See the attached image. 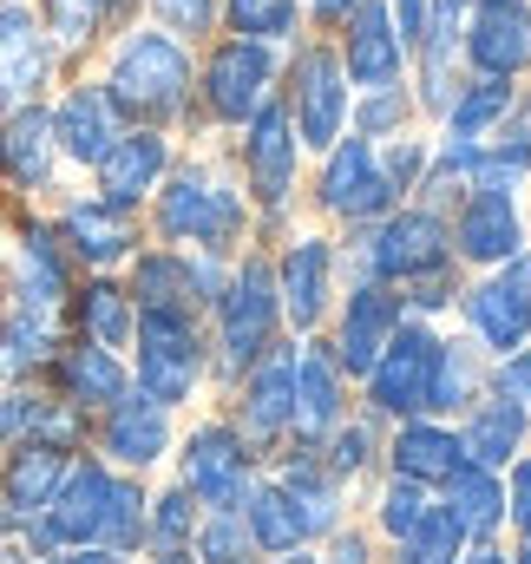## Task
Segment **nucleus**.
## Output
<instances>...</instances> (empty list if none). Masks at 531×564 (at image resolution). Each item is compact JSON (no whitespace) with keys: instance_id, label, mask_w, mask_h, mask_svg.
<instances>
[{"instance_id":"nucleus-1","label":"nucleus","mask_w":531,"mask_h":564,"mask_svg":"<svg viewBox=\"0 0 531 564\" xmlns=\"http://www.w3.org/2000/svg\"><path fill=\"white\" fill-rule=\"evenodd\" d=\"M144 237L171 250H204V257H237L243 243H257V217H250L230 139L217 151H177L164 184L144 197Z\"/></svg>"},{"instance_id":"nucleus-2","label":"nucleus","mask_w":531,"mask_h":564,"mask_svg":"<svg viewBox=\"0 0 531 564\" xmlns=\"http://www.w3.org/2000/svg\"><path fill=\"white\" fill-rule=\"evenodd\" d=\"M99 86L112 99V112L126 126H158V132H191L210 139L197 126V46H184L177 33L132 20L106 40V66Z\"/></svg>"},{"instance_id":"nucleus-3","label":"nucleus","mask_w":531,"mask_h":564,"mask_svg":"<svg viewBox=\"0 0 531 564\" xmlns=\"http://www.w3.org/2000/svg\"><path fill=\"white\" fill-rule=\"evenodd\" d=\"M204 335H210V394H217V401L237 388L243 368H257L269 348L289 335V328H282V302H275L269 243H243V250L230 257V276L217 289V302L204 308Z\"/></svg>"},{"instance_id":"nucleus-4","label":"nucleus","mask_w":531,"mask_h":564,"mask_svg":"<svg viewBox=\"0 0 531 564\" xmlns=\"http://www.w3.org/2000/svg\"><path fill=\"white\" fill-rule=\"evenodd\" d=\"M132 388L171 414H191L210 394V335L197 308H138L132 348H126Z\"/></svg>"},{"instance_id":"nucleus-5","label":"nucleus","mask_w":531,"mask_h":564,"mask_svg":"<svg viewBox=\"0 0 531 564\" xmlns=\"http://www.w3.org/2000/svg\"><path fill=\"white\" fill-rule=\"evenodd\" d=\"M282 53L289 46H263V40H237L217 33L197 46V126L210 139L243 132L282 86Z\"/></svg>"},{"instance_id":"nucleus-6","label":"nucleus","mask_w":531,"mask_h":564,"mask_svg":"<svg viewBox=\"0 0 531 564\" xmlns=\"http://www.w3.org/2000/svg\"><path fill=\"white\" fill-rule=\"evenodd\" d=\"M275 99H282V112H289V126H295V139H302L308 158L328 151V144L348 132L355 86H348V73H342L328 33H302V40L282 53V86H275Z\"/></svg>"},{"instance_id":"nucleus-7","label":"nucleus","mask_w":531,"mask_h":564,"mask_svg":"<svg viewBox=\"0 0 531 564\" xmlns=\"http://www.w3.org/2000/svg\"><path fill=\"white\" fill-rule=\"evenodd\" d=\"M308 164L315 171L302 177V197H308L315 224H328V230H361V224L388 217L400 204L394 191H388V177H381L375 139H361V132H342L328 151H315Z\"/></svg>"},{"instance_id":"nucleus-8","label":"nucleus","mask_w":531,"mask_h":564,"mask_svg":"<svg viewBox=\"0 0 531 564\" xmlns=\"http://www.w3.org/2000/svg\"><path fill=\"white\" fill-rule=\"evenodd\" d=\"M171 459H177V486H184L204 512H237V506L250 499L257 473H263V459L250 453V440L230 426L224 408H217V414H197V421L184 426L177 446H171Z\"/></svg>"},{"instance_id":"nucleus-9","label":"nucleus","mask_w":531,"mask_h":564,"mask_svg":"<svg viewBox=\"0 0 531 564\" xmlns=\"http://www.w3.org/2000/svg\"><path fill=\"white\" fill-rule=\"evenodd\" d=\"M275 302H282V328L289 335H322L342 295V250L328 224H295L275 250Z\"/></svg>"},{"instance_id":"nucleus-10","label":"nucleus","mask_w":531,"mask_h":564,"mask_svg":"<svg viewBox=\"0 0 531 564\" xmlns=\"http://www.w3.org/2000/svg\"><path fill=\"white\" fill-rule=\"evenodd\" d=\"M440 341H446L440 322L407 315L394 335H388V348L375 355V368L355 381V401L368 414H381L388 426L407 421V414H426V388H433V368H440Z\"/></svg>"},{"instance_id":"nucleus-11","label":"nucleus","mask_w":531,"mask_h":564,"mask_svg":"<svg viewBox=\"0 0 531 564\" xmlns=\"http://www.w3.org/2000/svg\"><path fill=\"white\" fill-rule=\"evenodd\" d=\"M53 230H59L73 270H86V276H119V270L132 263V250L144 243V210H126V204H112V197H99V191H73V197H59Z\"/></svg>"},{"instance_id":"nucleus-12","label":"nucleus","mask_w":531,"mask_h":564,"mask_svg":"<svg viewBox=\"0 0 531 564\" xmlns=\"http://www.w3.org/2000/svg\"><path fill=\"white\" fill-rule=\"evenodd\" d=\"M446 230H453V263H459L466 276L499 270V263H512L531 243L525 191H479V184H466V197H459V210L446 217Z\"/></svg>"},{"instance_id":"nucleus-13","label":"nucleus","mask_w":531,"mask_h":564,"mask_svg":"<svg viewBox=\"0 0 531 564\" xmlns=\"http://www.w3.org/2000/svg\"><path fill=\"white\" fill-rule=\"evenodd\" d=\"M0 282H7L13 302H33V308H66V302H73L79 270H73V257H66V243H59V230H53L46 210H20V217L7 224Z\"/></svg>"},{"instance_id":"nucleus-14","label":"nucleus","mask_w":531,"mask_h":564,"mask_svg":"<svg viewBox=\"0 0 531 564\" xmlns=\"http://www.w3.org/2000/svg\"><path fill=\"white\" fill-rule=\"evenodd\" d=\"M400 322H407V295H400L394 282H342V295H335V315H328V328H322V341H328V355L342 361V375L348 381H361L368 368H375V355L388 348V335H394Z\"/></svg>"},{"instance_id":"nucleus-15","label":"nucleus","mask_w":531,"mask_h":564,"mask_svg":"<svg viewBox=\"0 0 531 564\" xmlns=\"http://www.w3.org/2000/svg\"><path fill=\"white\" fill-rule=\"evenodd\" d=\"M112 473H158L164 459H171V446H177V414L171 408H158L151 394H138L126 388L112 408H99L93 414V440H86Z\"/></svg>"},{"instance_id":"nucleus-16","label":"nucleus","mask_w":531,"mask_h":564,"mask_svg":"<svg viewBox=\"0 0 531 564\" xmlns=\"http://www.w3.org/2000/svg\"><path fill=\"white\" fill-rule=\"evenodd\" d=\"M289 388H295V335H282L263 361L243 368L237 388L224 394V414H230V426L250 440L257 459H269V453L289 440Z\"/></svg>"},{"instance_id":"nucleus-17","label":"nucleus","mask_w":531,"mask_h":564,"mask_svg":"<svg viewBox=\"0 0 531 564\" xmlns=\"http://www.w3.org/2000/svg\"><path fill=\"white\" fill-rule=\"evenodd\" d=\"M459 66L486 79H531V0H466Z\"/></svg>"},{"instance_id":"nucleus-18","label":"nucleus","mask_w":531,"mask_h":564,"mask_svg":"<svg viewBox=\"0 0 531 564\" xmlns=\"http://www.w3.org/2000/svg\"><path fill=\"white\" fill-rule=\"evenodd\" d=\"M355 408V381L328 355L322 335H295V388H289V440L282 446H322V433Z\"/></svg>"},{"instance_id":"nucleus-19","label":"nucleus","mask_w":531,"mask_h":564,"mask_svg":"<svg viewBox=\"0 0 531 564\" xmlns=\"http://www.w3.org/2000/svg\"><path fill=\"white\" fill-rule=\"evenodd\" d=\"M453 315H459V335H466L486 361H499V355H512V348L531 341V302L506 270H479V276L459 282Z\"/></svg>"},{"instance_id":"nucleus-20","label":"nucleus","mask_w":531,"mask_h":564,"mask_svg":"<svg viewBox=\"0 0 531 564\" xmlns=\"http://www.w3.org/2000/svg\"><path fill=\"white\" fill-rule=\"evenodd\" d=\"M59 79V53L33 13V0H0V112L46 99Z\"/></svg>"},{"instance_id":"nucleus-21","label":"nucleus","mask_w":531,"mask_h":564,"mask_svg":"<svg viewBox=\"0 0 531 564\" xmlns=\"http://www.w3.org/2000/svg\"><path fill=\"white\" fill-rule=\"evenodd\" d=\"M335 59H342V73H348V86L355 93H375V86H400L407 79V66H413V53L400 46L394 20H388V7L381 0H361L335 33Z\"/></svg>"},{"instance_id":"nucleus-22","label":"nucleus","mask_w":531,"mask_h":564,"mask_svg":"<svg viewBox=\"0 0 531 564\" xmlns=\"http://www.w3.org/2000/svg\"><path fill=\"white\" fill-rule=\"evenodd\" d=\"M0 184H13L26 204H40V197L59 191V144H53L46 99L0 112Z\"/></svg>"},{"instance_id":"nucleus-23","label":"nucleus","mask_w":531,"mask_h":564,"mask_svg":"<svg viewBox=\"0 0 531 564\" xmlns=\"http://www.w3.org/2000/svg\"><path fill=\"white\" fill-rule=\"evenodd\" d=\"M177 164V132H158V126H126L112 151L93 164V191L126 204V210H144V197L164 184V171Z\"/></svg>"},{"instance_id":"nucleus-24","label":"nucleus","mask_w":531,"mask_h":564,"mask_svg":"<svg viewBox=\"0 0 531 564\" xmlns=\"http://www.w3.org/2000/svg\"><path fill=\"white\" fill-rule=\"evenodd\" d=\"M46 119H53L59 164H73V171H93V164L112 151V139L126 132V119L112 112V99H106L99 79H73V86L46 106Z\"/></svg>"},{"instance_id":"nucleus-25","label":"nucleus","mask_w":531,"mask_h":564,"mask_svg":"<svg viewBox=\"0 0 531 564\" xmlns=\"http://www.w3.org/2000/svg\"><path fill=\"white\" fill-rule=\"evenodd\" d=\"M453 426H459L466 459H479V466H492V473H506V466L531 446V408L519 401V394L492 388V381H486L459 414H453Z\"/></svg>"},{"instance_id":"nucleus-26","label":"nucleus","mask_w":531,"mask_h":564,"mask_svg":"<svg viewBox=\"0 0 531 564\" xmlns=\"http://www.w3.org/2000/svg\"><path fill=\"white\" fill-rule=\"evenodd\" d=\"M459 459H466L459 426L440 421V414H407V421H394L388 426V446H381V473L413 479V486H426V492H440Z\"/></svg>"},{"instance_id":"nucleus-27","label":"nucleus","mask_w":531,"mask_h":564,"mask_svg":"<svg viewBox=\"0 0 531 564\" xmlns=\"http://www.w3.org/2000/svg\"><path fill=\"white\" fill-rule=\"evenodd\" d=\"M46 388L66 394L73 408L99 414V408H112V401L132 388V368H126L119 348H99V341H86V335H66L59 355H53V368H46Z\"/></svg>"},{"instance_id":"nucleus-28","label":"nucleus","mask_w":531,"mask_h":564,"mask_svg":"<svg viewBox=\"0 0 531 564\" xmlns=\"http://www.w3.org/2000/svg\"><path fill=\"white\" fill-rule=\"evenodd\" d=\"M66 446H46V440H20V446H7L0 453V519H7V532H20L26 519H40L46 512V499H53V486L66 479Z\"/></svg>"},{"instance_id":"nucleus-29","label":"nucleus","mask_w":531,"mask_h":564,"mask_svg":"<svg viewBox=\"0 0 531 564\" xmlns=\"http://www.w3.org/2000/svg\"><path fill=\"white\" fill-rule=\"evenodd\" d=\"M66 308H33V302H7L0 315V381H46L59 341H66Z\"/></svg>"},{"instance_id":"nucleus-30","label":"nucleus","mask_w":531,"mask_h":564,"mask_svg":"<svg viewBox=\"0 0 531 564\" xmlns=\"http://www.w3.org/2000/svg\"><path fill=\"white\" fill-rule=\"evenodd\" d=\"M433 499L453 512V525L466 539H506V473H492L479 459H459Z\"/></svg>"},{"instance_id":"nucleus-31","label":"nucleus","mask_w":531,"mask_h":564,"mask_svg":"<svg viewBox=\"0 0 531 564\" xmlns=\"http://www.w3.org/2000/svg\"><path fill=\"white\" fill-rule=\"evenodd\" d=\"M66 328L99 341V348H132V328H138V302L126 295L119 276H79L73 282V302H66Z\"/></svg>"},{"instance_id":"nucleus-32","label":"nucleus","mask_w":531,"mask_h":564,"mask_svg":"<svg viewBox=\"0 0 531 564\" xmlns=\"http://www.w3.org/2000/svg\"><path fill=\"white\" fill-rule=\"evenodd\" d=\"M381 446H388V421H381V414H368V408L355 401L342 421L322 433V446H315V453H322V466L355 492V486H375V479H381Z\"/></svg>"},{"instance_id":"nucleus-33","label":"nucleus","mask_w":531,"mask_h":564,"mask_svg":"<svg viewBox=\"0 0 531 564\" xmlns=\"http://www.w3.org/2000/svg\"><path fill=\"white\" fill-rule=\"evenodd\" d=\"M519 86H525V79H486V73H466V79L453 86V99H446V112H440L433 132H446V139H492V132L512 119Z\"/></svg>"},{"instance_id":"nucleus-34","label":"nucleus","mask_w":531,"mask_h":564,"mask_svg":"<svg viewBox=\"0 0 531 564\" xmlns=\"http://www.w3.org/2000/svg\"><path fill=\"white\" fill-rule=\"evenodd\" d=\"M33 13H40V26H46L59 66L93 59V53L119 33V7H112V0H40Z\"/></svg>"},{"instance_id":"nucleus-35","label":"nucleus","mask_w":531,"mask_h":564,"mask_svg":"<svg viewBox=\"0 0 531 564\" xmlns=\"http://www.w3.org/2000/svg\"><path fill=\"white\" fill-rule=\"evenodd\" d=\"M237 512H243V525H250V539H257L263 558H282V552L308 545V525H302V512H295V499L282 492L275 473H257V486H250V499Z\"/></svg>"},{"instance_id":"nucleus-36","label":"nucleus","mask_w":531,"mask_h":564,"mask_svg":"<svg viewBox=\"0 0 531 564\" xmlns=\"http://www.w3.org/2000/svg\"><path fill=\"white\" fill-rule=\"evenodd\" d=\"M492 381V361L466 341V335H446L440 341V368H433V388H426V414H440V421H453L479 388Z\"/></svg>"},{"instance_id":"nucleus-37","label":"nucleus","mask_w":531,"mask_h":564,"mask_svg":"<svg viewBox=\"0 0 531 564\" xmlns=\"http://www.w3.org/2000/svg\"><path fill=\"white\" fill-rule=\"evenodd\" d=\"M217 33L263 40V46H295L308 33L302 0H217Z\"/></svg>"},{"instance_id":"nucleus-38","label":"nucleus","mask_w":531,"mask_h":564,"mask_svg":"<svg viewBox=\"0 0 531 564\" xmlns=\"http://www.w3.org/2000/svg\"><path fill=\"white\" fill-rule=\"evenodd\" d=\"M466 184H479V191H525L531 184V126L512 112L492 139L479 144V158H473V177Z\"/></svg>"},{"instance_id":"nucleus-39","label":"nucleus","mask_w":531,"mask_h":564,"mask_svg":"<svg viewBox=\"0 0 531 564\" xmlns=\"http://www.w3.org/2000/svg\"><path fill=\"white\" fill-rule=\"evenodd\" d=\"M426 506H433V492H426V486L394 479V473H381V479H375V492H368V532L381 539V552L400 545V539L426 519Z\"/></svg>"},{"instance_id":"nucleus-40","label":"nucleus","mask_w":531,"mask_h":564,"mask_svg":"<svg viewBox=\"0 0 531 564\" xmlns=\"http://www.w3.org/2000/svg\"><path fill=\"white\" fill-rule=\"evenodd\" d=\"M144 506H151V486L138 473H112V492H106V519H99V545L144 558Z\"/></svg>"},{"instance_id":"nucleus-41","label":"nucleus","mask_w":531,"mask_h":564,"mask_svg":"<svg viewBox=\"0 0 531 564\" xmlns=\"http://www.w3.org/2000/svg\"><path fill=\"white\" fill-rule=\"evenodd\" d=\"M420 126V106H413V86L400 79V86H375V93H355V106H348V132H361V139H394V132H413Z\"/></svg>"},{"instance_id":"nucleus-42","label":"nucleus","mask_w":531,"mask_h":564,"mask_svg":"<svg viewBox=\"0 0 531 564\" xmlns=\"http://www.w3.org/2000/svg\"><path fill=\"white\" fill-rule=\"evenodd\" d=\"M197 519H204V506L171 479V486L151 492V506H144V552H184V545L197 539Z\"/></svg>"},{"instance_id":"nucleus-43","label":"nucleus","mask_w":531,"mask_h":564,"mask_svg":"<svg viewBox=\"0 0 531 564\" xmlns=\"http://www.w3.org/2000/svg\"><path fill=\"white\" fill-rule=\"evenodd\" d=\"M459 552H466V532H459V525H453V512L433 499V506H426V519H420L400 545L381 552V564H453Z\"/></svg>"},{"instance_id":"nucleus-44","label":"nucleus","mask_w":531,"mask_h":564,"mask_svg":"<svg viewBox=\"0 0 531 564\" xmlns=\"http://www.w3.org/2000/svg\"><path fill=\"white\" fill-rule=\"evenodd\" d=\"M191 552H197V564H257L263 558L257 539H250V525H243V512H204Z\"/></svg>"},{"instance_id":"nucleus-45","label":"nucleus","mask_w":531,"mask_h":564,"mask_svg":"<svg viewBox=\"0 0 531 564\" xmlns=\"http://www.w3.org/2000/svg\"><path fill=\"white\" fill-rule=\"evenodd\" d=\"M375 158H381V177H388V191H394L400 204L413 197V184L426 177V164H433V132H394V139L375 144Z\"/></svg>"},{"instance_id":"nucleus-46","label":"nucleus","mask_w":531,"mask_h":564,"mask_svg":"<svg viewBox=\"0 0 531 564\" xmlns=\"http://www.w3.org/2000/svg\"><path fill=\"white\" fill-rule=\"evenodd\" d=\"M144 20L177 33L184 46H204L217 40V0H144Z\"/></svg>"},{"instance_id":"nucleus-47","label":"nucleus","mask_w":531,"mask_h":564,"mask_svg":"<svg viewBox=\"0 0 531 564\" xmlns=\"http://www.w3.org/2000/svg\"><path fill=\"white\" fill-rule=\"evenodd\" d=\"M459 282H466V270L459 263H446V270H433V276L407 282L400 295H407V315H420V322H453V302H459Z\"/></svg>"},{"instance_id":"nucleus-48","label":"nucleus","mask_w":531,"mask_h":564,"mask_svg":"<svg viewBox=\"0 0 531 564\" xmlns=\"http://www.w3.org/2000/svg\"><path fill=\"white\" fill-rule=\"evenodd\" d=\"M33 408H40V381H0V453L33 433Z\"/></svg>"},{"instance_id":"nucleus-49","label":"nucleus","mask_w":531,"mask_h":564,"mask_svg":"<svg viewBox=\"0 0 531 564\" xmlns=\"http://www.w3.org/2000/svg\"><path fill=\"white\" fill-rule=\"evenodd\" d=\"M315 558L322 564H381V539L368 532V525H355V519H342L322 545H315Z\"/></svg>"},{"instance_id":"nucleus-50","label":"nucleus","mask_w":531,"mask_h":564,"mask_svg":"<svg viewBox=\"0 0 531 564\" xmlns=\"http://www.w3.org/2000/svg\"><path fill=\"white\" fill-rule=\"evenodd\" d=\"M506 532L531 539V446L506 466Z\"/></svg>"},{"instance_id":"nucleus-51","label":"nucleus","mask_w":531,"mask_h":564,"mask_svg":"<svg viewBox=\"0 0 531 564\" xmlns=\"http://www.w3.org/2000/svg\"><path fill=\"white\" fill-rule=\"evenodd\" d=\"M381 7H388V20H394L400 46L413 53V46L426 40V20H433V0H381Z\"/></svg>"},{"instance_id":"nucleus-52","label":"nucleus","mask_w":531,"mask_h":564,"mask_svg":"<svg viewBox=\"0 0 531 564\" xmlns=\"http://www.w3.org/2000/svg\"><path fill=\"white\" fill-rule=\"evenodd\" d=\"M361 0H302V13H308V33H335L348 13H355Z\"/></svg>"},{"instance_id":"nucleus-53","label":"nucleus","mask_w":531,"mask_h":564,"mask_svg":"<svg viewBox=\"0 0 531 564\" xmlns=\"http://www.w3.org/2000/svg\"><path fill=\"white\" fill-rule=\"evenodd\" d=\"M40 564H132V558L112 552V545H59V552H46Z\"/></svg>"},{"instance_id":"nucleus-54","label":"nucleus","mask_w":531,"mask_h":564,"mask_svg":"<svg viewBox=\"0 0 531 564\" xmlns=\"http://www.w3.org/2000/svg\"><path fill=\"white\" fill-rule=\"evenodd\" d=\"M453 564H512V545L506 539H466V552Z\"/></svg>"},{"instance_id":"nucleus-55","label":"nucleus","mask_w":531,"mask_h":564,"mask_svg":"<svg viewBox=\"0 0 531 564\" xmlns=\"http://www.w3.org/2000/svg\"><path fill=\"white\" fill-rule=\"evenodd\" d=\"M0 564H40V558H33L20 539H0Z\"/></svg>"},{"instance_id":"nucleus-56","label":"nucleus","mask_w":531,"mask_h":564,"mask_svg":"<svg viewBox=\"0 0 531 564\" xmlns=\"http://www.w3.org/2000/svg\"><path fill=\"white\" fill-rule=\"evenodd\" d=\"M144 564H197V552L184 545V552H144Z\"/></svg>"},{"instance_id":"nucleus-57","label":"nucleus","mask_w":531,"mask_h":564,"mask_svg":"<svg viewBox=\"0 0 531 564\" xmlns=\"http://www.w3.org/2000/svg\"><path fill=\"white\" fill-rule=\"evenodd\" d=\"M512 564H531V539H519V545H512Z\"/></svg>"},{"instance_id":"nucleus-58","label":"nucleus","mask_w":531,"mask_h":564,"mask_svg":"<svg viewBox=\"0 0 531 564\" xmlns=\"http://www.w3.org/2000/svg\"><path fill=\"white\" fill-rule=\"evenodd\" d=\"M0 257H7V217H0Z\"/></svg>"},{"instance_id":"nucleus-59","label":"nucleus","mask_w":531,"mask_h":564,"mask_svg":"<svg viewBox=\"0 0 531 564\" xmlns=\"http://www.w3.org/2000/svg\"><path fill=\"white\" fill-rule=\"evenodd\" d=\"M0 315H7V282H0Z\"/></svg>"},{"instance_id":"nucleus-60","label":"nucleus","mask_w":531,"mask_h":564,"mask_svg":"<svg viewBox=\"0 0 531 564\" xmlns=\"http://www.w3.org/2000/svg\"><path fill=\"white\" fill-rule=\"evenodd\" d=\"M257 564H269V558H257Z\"/></svg>"}]
</instances>
